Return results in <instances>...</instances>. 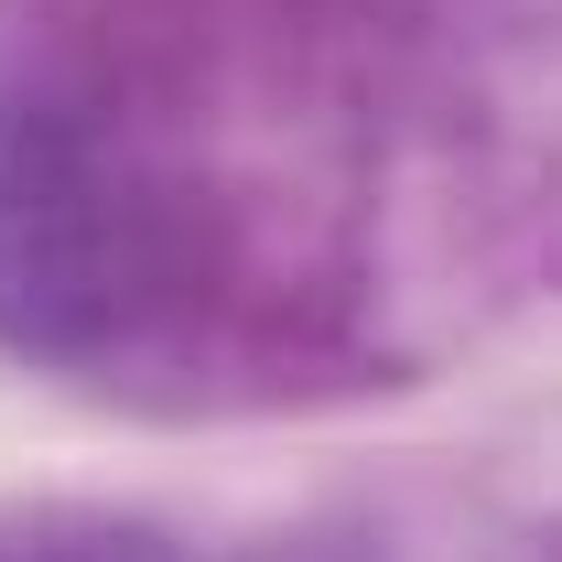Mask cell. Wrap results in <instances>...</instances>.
<instances>
[{"label":"cell","instance_id":"6da1fadb","mask_svg":"<svg viewBox=\"0 0 562 562\" xmlns=\"http://www.w3.org/2000/svg\"><path fill=\"white\" fill-rule=\"evenodd\" d=\"M151 303V195L109 131L0 76V357L87 368L140 325Z\"/></svg>","mask_w":562,"mask_h":562},{"label":"cell","instance_id":"7a4b0ae2","mask_svg":"<svg viewBox=\"0 0 562 562\" xmlns=\"http://www.w3.org/2000/svg\"><path fill=\"white\" fill-rule=\"evenodd\" d=\"M0 562H184V541L140 508L33 497V508H0Z\"/></svg>","mask_w":562,"mask_h":562}]
</instances>
